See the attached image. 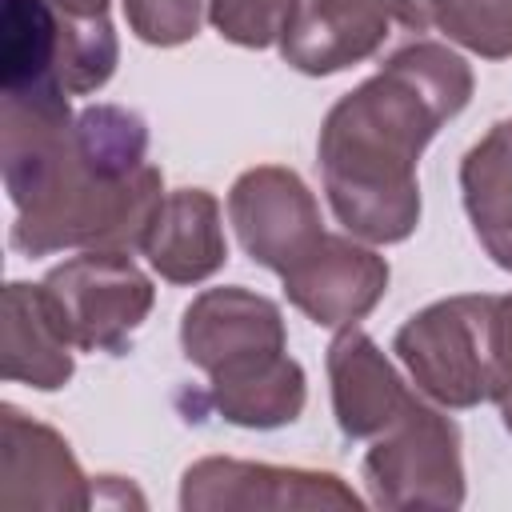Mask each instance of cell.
I'll return each instance as SVG.
<instances>
[{"mask_svg":"<svg viewBox=\"0 0 512 512\" xmlns=\"http://www.w3.org/2000/svg\"><path fill=\"white\" fill-rule=\"evenodd\" d=\"M304 0H208V24L240 48H272L284 40Z\"/></svg>","mask_w":512,"mask_h":512,"instance_id":"18","label":"cell"},{"mask_svg":"<svg viewBox=\"0 0 512 512\" xmlns=\"http://www.w3.org/2000/svg\"><path fill=\"white\" fill-rule=\"evenodd\" d=\"M4 188L24 256L136 252L164 200L148 124L120 104L72 112L68 96H4Z\"/></svg>","mask_w":512,"mask_h":512,"instance_id":"1","label":"cell"},{"mask_svg":"<svg viewBox=\"0 0 512 512\" xmlns=\"http://www.w3.org/2000/svg\"><path fill=\"white\" fill-rule=\"evenodd\" d=\"M228 220L244 252L276 276L324 236L316 196L284 164H256L240 172L228 192Z\"/></svg>","mask_w":512,"mask_h":512,"instance_id":"10","label":"cell"},{"mask_svg":"<svg viewBox=\"0 0 512 512\" xmlns=\"http://www.w3.org/2000/svg\"><path fill=\"white\" fill-rule=\"evenodd\" d=\"M328 384H332V416L348 440L380 436L412 400L416 392L400 380L388 356L376 348L368 332L356 324L340 328L328 344Z\"/></svg>","mask_w":512,"mask_h":512,"instance_id":"13","label":"cell"},{"mask_svg":"<svg viewBox=\"0 0 512 512\" xmlns=\"http://www.w3.org/2000/svg\"><path fill=\"white\" fill-rule=\"evenodd\" d=\"M492 356H496V404L512 396V292L496 296L492 316Z\"/></svg>","mask_w":512,"mask_h":512,"instance_id":"20","label":"cell"},{"mask_svg":"<svg viewBox=\"0 0 512 512\" xmlns=\"http://www.w3.org/2000/svg\"><path fill=\"white\" fill-rule=\"evenodd\" d=\"M4 380L56 392L76 372V344L56 320L40 284L12 280L4 288Z\"/></svg>","mask_w":512,"mask_h":512,"instance_id":"15","label":"cell"},{"mask_svg":"<svg viewBox=\"0 0 512 512\" xmlns=\"http://www.w3.org/2000/svg\"><path fill=\"white\" fill-rule=\"evenodd\" d=\"M184 512H324V508H364L360 492L336 472L284 468L232 456H204L180 476Z\"/></svg>","mask_w":512,"mask_h":512,"instance_id":"9","label":"cell"},{"mask_svg":"<svg viewBox=\"0 0 512 512\" xmlns=\"http://www.w3.org/2000/svg\"><path fill=\"white\" fill-rule=\"evenodd\" d=\"M472 68L436 40L400 44L364 84L344 92L316 140L336 220L364 244H400L420 224V156L472 100Z\"/></svg>","mask_w":512,"mask_h":512,"instance_id":"2","label":"cell"},{"mask_svg":"<svg viewBox=\"0 0 512 512\" xmlns=\"http://www.w3.org/2000/svg\"><path fill=\"white\" fill-rule=\"evenodd\" d=\"M96 480L84 476L68 440L24 416L16 404L0 408V504L4 508H92Z\"/></svg>","mask_w":512,"mask_h":512,"instance_id":"12","label":"cell"},{"mask_svg":"<svg viewBox=\"0 0 512 512\" xmlns=\"http://www.w3.org/2000/svg\"><path fill=\"white\" fill-rule=\"evenodd\" d=\"M140 252L148 256L152 272L168 284H200L228 264V240L220 224V200L204 188H176L164 192Z\"/></svg>","mask_w":512,"mask_h":512,"instance_id":"14","label":"cell"},{"mask_svg":"<svg viewBox=\"0 0 512 512\" xmlns=\"http://www.w3.org/2000/svg\"><path fill=\"white\" fill-rule=\"evenodd\" d=\"M360 472L376 508H460V428L440 412V404L416 396L380 436H372Z\"/></svg>","mask_w":512,"mask_h":512,"instance_id":"6","label":"cell"},{"mask_svg":"<svg viewBox=\"0 0 512 512\" xmlns=\"http://www.w3.org/2000/svg\"><path fill=\"white\" fill-rule=\"evenodd\" d=\"M424 28L420 0H304L280 40V56L304 76H336L420 40Z\"/></svg>","mask_w":512,"mask_h":512,"instance_id":"8","label":"cell"},{"mask_svg":"<svg viewBox=\"0 0 512 512\" xmlns=\"http://www.w3.org/2000/svg\"><path fill=\"white\" fill-rule=\"evenodd\" d=\"M496 408H500V420H504V428L512 432V396H508V400H500Z\"/></svg>","mask_w":512,"mask_h":512,"instance_id":"22","label":"cell"},{"mask_svg":"<svg viewBox=\"0 0 512 512\" xmlns=\"http://www.w3.org/2000/svg\"><path fill=\"white\" fill-rule=\"evenodd\" d=\"M40 288L76 352H124L156 304V288L132 252L108 248H88L56 264Z\"/></svg>","mask_w":512,"mask_h":512,"instance_id":"7","label":"cell"},{"mask_svg":"<svg viewBox=\"0 0 512 512\" xmlns=\"http://www.w3.org/2000/svg\"><path fill=\"white\" fill-rule=\"evenodd\" d=\"M460 196L480 248L512 272V116L496 120L460 160Z\"/></svg>","mask_w":512,"mask_h":512,"instance_id":"16","label":"cell"},{"mask_svg":"<svg viewBox=\"0 0 512 512\" xmlns=\"http://www.w3.org/2000/svg\"><path fill=\"white\" fill-rule=\"evenodd\" d=\"M136 40L152 48H176L196 40L208 0H120Z\"/></svg>","mask_w":512,"mask_h":512,"instance_id":"19","label":"cell"},{"mask_svg":"<svg viewBox=\"0 0 512 512\" xmlns=\"http://www.w3.org/2000/svg\"><path fill=\"white\" fill-rule=\"evenodd\" d=\"M180 348L208 376L204 400L236 428H284L304 412L308 380L288 356L280 304L240 284L204 288L180 316Z\"/></svg>","mask_w":512,"mask_h":512,"instance_id":"3","label":"cell"},{"mask_svg":"<svg viewBox=\"0 0 512 512\" xmlns=\"http://www.w3.org/2000/svg\"><path fill=\"white\" fill-rule=\"evenodd\" d=\"M492 316L496 296H448L400 324L392 352L420 396L440 408L496 404Z\"/></svg>","mask_w":512,"mask_h":512,"instance_id":"5","label":"cell"},{"mask_svg":"<svg viewBox=\"0 0 512 512\" xmlns=\"http://www.w3.org/2000/svg\"><path fill=\"white\" fill-rule=\"evenodd\" d=\"M388 260L356 236L324 232L288 272L284 296L320 328H348L364 320L388 292Z\"/></svg>","mask_w":512,"mask_h":512,"instance_id":"11","label":"cell"},{"mask_svg":"<svg viewBox=\"0 0 512 512\" xmlns=\"http://www.w3.org/2000/svg\"><path fill=\"white\" fill-rule=\"evenodd\" d=\"M60 8H72V12H108V0H52Z\"/></svg>","mask_w":512,"mask_h":512,"instance_id":"21","label":"cell"},{"mask_svg":"<svg viewBox=\"0 0 512 512\" xmlns=\"http://www.w3.org/2000/svg\"><path fill=\"white\" fill-rule=\"evenodd\" d=\"M428 20L484 60L512 56V0H424Z\"/></svg>","mask_w":512,"mask_h":512,"instance_id":"17","label":"cell"},{"mask_svg":"<svg viewBox=\"0 0 512 512\" xmlns=\"http://www.w3.org/2000/svg\"><path fill=\"white\" fill-rule=\"evenodd\" d=\"M120 60L108 12H72L52 0H4L0 88L4 96H88Z\"/></svg>","mask_w":512,"mask_h":512,"instance_id":"4","label":"cell"}]
</instances>
